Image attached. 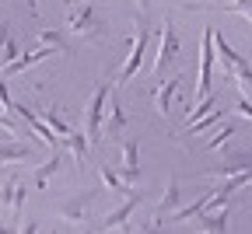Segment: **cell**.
<instances>
[{"label": "cell", "instance_id": "12", "mask_svg": "<svg viewBox=\"0 0 252 234\" xmlns=\"http://www.w3.org/2000/svg\"><path fill=\"white\" fill-rule=\"evenodd\" d=\"M25 196H28V185L21 178H7L0 185V203L7 206V213H14V231H18V213L25 206Z\"/></svg>", "mask_w": 252, "mask_h": 234}, {"label": "cell", "instance_id": "4", "mask_svg": "<svg viewBox=\"0 0 252 234\" xmlns=\"http://www.w3.org/2000/svg\"><path fill=\"white\" fill-rule=\"evenodd\" d=\"M182 56V39L172 25V18L161 21L158 28V49H154V81H161V74H168V66Z\"/></svg>", "mask_w": 252, "mask_h": 234}, {"label": "cell", "instance_id": "32", "mask_svg": "<svg viewBox=\"0 0 252 234\" xmlns=\"http://www.w3.org/2000/svg\"><path fill=\"white\" fill-rule=\"evenodd\" d=\"M0 231H7V224H0Z\"/></svg>", "mask_w": 252, "mask_h": 234}, {"label": "cell", "instance_id": "2", "mask_svg": "<svg viewBox=\"0 0 252 234\" xmlns=\"http://www.w3.org/2000/svg\"><path fill=\"white\" fill-rule=\"evenodd\" d=\"M147 46H151V25H147L144 11H140V14H137V21H133V39H130V56H126V63L119 66V74L112 77L116 84H130V81L137 77V70L144 66V56H147Z\"/></svg>", "mask_w": 252, "mask_h": 234}, {"label": "cell", "instance_id": "11", "mask_svg": "<svg viewBox=\"0 0 252 234\" xmlns=\"http://www.w3.org/2000/svg\"><path fill=\"white\" fill-rule=\"evenodd\" d=\"M140 199H144L140 192H130V196H126L123 203H119V206H116V210H112V213H109L102 224H98V231H119V227H126V224H130V217L137 213Z\"/></svg>", "mask_w": 252, "mask_h": 234}, {"label": "cell", "instance_id": "26", "mask_svg": "<svg viewBox=\"0 0 252 234\" xmlns=\"http://www.w3.org/2000/svg\"><path fill=\"white\" fill-rule=\"evenodd\" d=\"M35 42H39V46H56V49H63V31H60V28H39Z\"/></svg>", "mask_w": 252, "mask_h": 234}, {"label": "cell", "instance_id": "23", "mask_svg": "<svg viewBox=\"0 0 252 234\" xmlns=\"http://www.w3.org/2000/svg\"><path fill=\"white\" fill-rule=\"evenodd\" d=\"M238 129H242V126H235V122H220V126H217V133L207 140V150H220V147H224V144L235 137V133H238Z\"/></svg>", "mask_w": 252, "mask_h": 234}, {"label": "cell", "instance_id": "3", "mask_svg": "<svg viewBox=\"0 0 252 234\" xmlns=\"http://www.w3.org/2000/svg\"><path fill=\"white\" fill-rule=\"evenodd\" d=\"M112 84H116V81H109V84H94V91H91V98H88V105H84V137H88L91 147H98V140H102V119H105V105H109Z\"/></svg>", "mask_w": 252, "mask_h": 234}, {"label": "cell", "instance_id": "18", "mask_svg": "<svg viewBox=\"0 0 252 234\" xmlns=\"http://www.w3.org/2000/svg\"><path fill=\"white\" fill-rule=\"evenodd\" d=\"M70 147V154H74V161H77V168L84 172V164H88V150H91V144H88V137H84V129H70V137L63 140Z\"/></svg>", "mask_w": 252, "mask_h": 234}, {"label": "cell", "instance_id": "10", "mask_svg": "<svg viewBox=\"0 0 252 234\" xmlns=\"http://www.w3.org/2000/svg\"><path fill=\"white\" fill-rule=\"evenodd\" d=\"M56 53H63V49H56V46H39V49H32V53H25V56H18V59H11L7 66H0V77H14V74H25V70H32L39 59H49V56H56Z\"/></svg>", "mask_w": 252, "mask_h": 234}, {"label": "cell", "instance_id": "27", "mask_svg": "<svg viewBox=\"0 0 252 234\" xmlns=\"http://www.w3.org/2000/svg\"><path fill=\"white\" fill-rule=\"evenodd\" d=\"M119 150H123V164H133V168L140 164V144L137 140H123Z\"/></svg>", "mask_w": 252, "mask_h": 234}, {"label": "cell", "instance_id": "22", "mask_svg": "<svg viewBox=\"0 0 252 234\" xmlns=\"http://www.w3.org/2000/svg\"><path fill=\"white\" fill-rule=\"evenodd\" d=\"M11 59H18V42L11 35V25H0V66H7Z\"/></svg>", "mask_w": 252, "mask_h": 234}, {"label": "cell", "instance_id": "20", "mask_svg": "<svg viewBox=\"0 0 252 234\" xmlns=\"http://www.w3.org/2000/svg\"><path fill=\"white\" fill-rule=\"evenodd\" d=\"M196 220H200V227L203 231H228V206L224 210H200L196 213Z\"/></svg>", "mask_w": 252, "mask_h": 234}, {"label": "cell", "instance_id": "25", "mask_svg": "<svg viewBox=\"0 0 252 234\" xmlns=\"http://www.w3.org/2000/svg\"><path fill=\"white\" fill-rule=\"evenodd\" d=\"M42 122L56 133L60 140H67V137H70V129H74V126H67V122L60 119V112H56V109H42Z\"/></svg>", "mask_w": 252, "mask_h": 234}, {"label": "cell", "instance_id": "19", "mask_svg": "<svg viewBox=\"0 0 252 234\" xmlns=\"http://www.w3.org/2000/svg\"><path fill=\"white\" fill-rule=\"evenodd\" d=\"M63 168V154L60 150H53V157H46V164H39L35 168V185L39 189H49V182H53V175Z\"/></svg>", "mask_w": 252, "mask_h": 234}, {"label": "cell", "instance_id": "9", "mask_svg": "<svg viewBox=\"0 0 252 234\" xmlns=\"http://www.w3.org/2000/svg\"><path fill=\"white\" fill-rule=\"evenodd\" d=\"M186 11H224L252 25V0H203V4H186Z\"/></svg>", "mask_w": 252, "mask_h": 234}, {"label": "cell", "instance_id": "17", "mask_svg": "<svg viewBox=\"0 0 252 234\" xmlns=\"http://www.w3.org/2000/svg\"><path fill=\"white\" fill-rule=\"evenodd\" d=\"M126 129V112L119 109V102H109L105 105V119H102V133L105 137H119Z\"/></svg>", "mask_w": 252, "mask_h": 234}, {"label": "cell", "instance_id": "21", "mask_svg": "<svg viewBox=\"0 0 252 234\" xmlns=\"http://www.w3.org/2000/svg\"><path fill=\"white\" fill-rule=\"evenodd\" d=\"M220 119H224V109H214V112H207V116H200V119H193V122H186L182 137H196V133H203V129L217 126Z\"/></svg>", "mask_w": 252, "mask_h": 234}, {"label": "cell", "instance_id": "15", "mask_svg": "<svg viewBox=\"0 0 252 234\" xmlns=\"http://www.w3.org/2000/svg\"><path fill=\"white\" fill-rule=\"evenodd\" d=\"M245 168H252V150L228 154V161H220L217 168H210L207 175H210V178H231V175H238V172H245Z\"/></svg>", "mask_w": 252, "mask_h": 234}, {"label": "cell", "instance_id": "13", "mask_svg": "<svg viewBox=\"0 0 252 234\" xmlns=\"http://www.w3.org/2000/svg\"><path fill=\"white\" fill-rule=\"evenodd\" d=\"M214 49H217V56H220V66H224V74H238V70H249V66H252L242 53H235V49L228 46V39L220 35L217 28H214Z\"/></svg>", "mask_w": 252, "mask_h": 234}, {"label": "cell", "instance_id": "8", "mask_svg": "<svg viewBox=\"0 0 252 234\" xmlns=\"http://www.w3.org/2000/svg\"><path fill=\"white\" fill-rule=\"evenodd\" d=\"M179 206H182V192H179V178L172 175V178L165 182V192H161V199H158V206H154V220H151V227H161Z\"/></svg>", "mask_w": 252, "mask_h": 234}, {"label": "cell", "instance_id": "6", "mask_svg": "<svg viewBox=\"0 0 252 234\" xmlns=\"http://www.w3.org/2000/svg\"><path fill=\"white\" fill-rule=\"evenodd\" d=\"M91 203H94V189L77 192V196H70V199H63L56 213H60V220H67V224H88V227H91V220H88Z\"/></svg>", "mask_w": 252, "mask_h": 234}, {"label": "cell", "instance_id": "29", "mask_svg": "<svg viewBox=\"0 0 252 234\" xmlns=\"http://www.w3.org/2000/svg\"><path fill=\"white\" fill-rule=\"evenodd\" d=\"M11 91H7V77H0V109H4V112H11Z\"/></svg>", "mask_w": 252, "mask_h": 234}, {"label": "cell", "instance_id": "16", "mask_svg": "<svg viewBox=\"0 0 252 234\" xmlns=\"http://www.w3.org/2000/svg\"><path fill=\"white\" fill-rule=\"evenodd\" d=\"M32 157H35V150L18 144V140H7V144H0V168L4 164H28Z\"/></svg>", "mask_w": 252, "mask_h": 234}, {"label": "cell", "instance_id": "31", "mask_svg": "<svg viewBox=\"0 0 252 234\" xmlns=\"http://www.w3.org/2000/svg\"><path fill=\"white\" fill-rule=\"evenodd\" d=\"M42 224H35V220H28V224H18V231H25V234H35Z\"/></svg>", "mask_w": 252, "mask_h": 234}, {"label": "cell", "instance_id": "7", "mask_svg": "<svg viewBox=\"0 0 252 234\" xmlns=\"http://www.w3.org/2000/svg\"><path fill=\"white\" fill-rule=\"evenodd\" d=\"M11 112H14V116H18V119H21L28 129H32V133H35V137H39V140H42L49 150H56L60 137H56V133H53V129L42 122V116H39V112H32V109H28V105H21V102H14V105H11Z\"/></svg>", "mask_w": 252, "mask_h": 234}, {"label": "cell", "instance_id": "14", "mask_svg": "<svg viewBox=\"0 0 252 234\" xmlns=\"http://www.w3.org/2000/svg\"><path fill=\"white\" fill-rule=\"evenodd\" d=\"M179 88H182V77L175 74V77H168V81H158L154 84V105H158V116H172V102H175V94H179Z\"/></svg>", "mask_w": 252, "mask_h": 234}, {"label": "cell", "instance_id": "1", "mask_svg": "<svg viewBox=\"0 0 252 234\" xmlns=\"http://www.w3.org/2000/svg\"><path fill=\"white\" fill-rule=\"evenodd\" d=\"M67 28L84 42H98V39H105L109 21H105V14H98V4L84 0V4H74L67 11Z\"/></svg>", "mask_w": 252, "mask_h": 234}, {"label": "cell", "instance_id": "30", "mask_svg": "<svg viewBox=\"0 0 252 234\" xmlns=\"http://www.w3.org/2000/svg\"><path fill=\"white\" fill-rule=\"evenodd\" d=\"M235 112H238L242 119H249V122H252V102H249V94H242V98H238V105H235Z\"/></svg>", "mask_w": 252, "mask_h": 234}, {"label": "cell", "instance_id": "5", "mask_svg": "<svg viewBox=\"0 0 252 234\" xmlns=\"http://www.w3.org/2000/svg\"><path fill=\"white\" fill-rule=\"evenodd\" d=\"M210 77H214V28H203V35H200V63H196V102L210 94Z\"/></svg>", "mask_w": 252, "mask_h": 234}, {"label": "cell", "instance_id": "24", "mask_svg": "<svg viewBox=\"0 0 252 234\" xmlns=\"http://www.w3.org/2000/svg\"><path fill=\"white\" fill-rule=\"evenodd\" d=\"M98 178H102V185H105L109 192L126 196V182L119 178V172H112V168H109V164H98Z\"/></svg>", "mask_w": 252, "mask_h": 234}, {"label": "cell", "instance_id": "28", "mask_svg": "<svg viewBox=\"0 0 252 234\" xmlns=\"http://www.w3.org/2000/svg\"><path fill=\"white\" fill-rule=\"evenodd\" d=\"M119 178L126 182V189H133L137 182H140V164L133 168V164H123V172H119Z\"/></svg>", "mask_w": 252, "mask_h": 234}]
</instances>
